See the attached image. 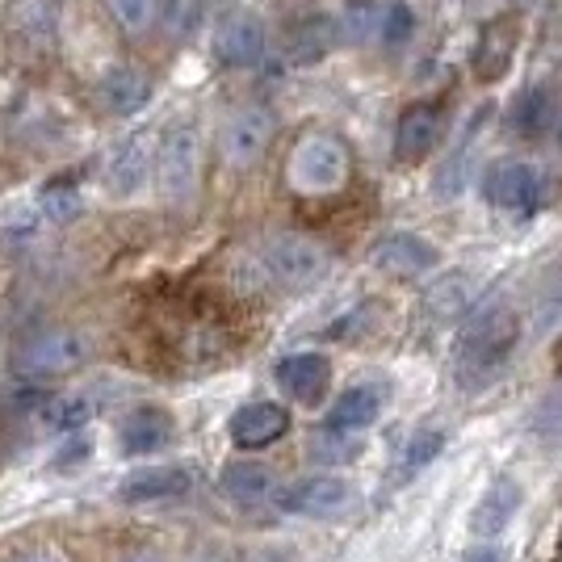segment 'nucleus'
<instances>
[{"mask_svg": "<svg viewBox=\"0 0 562 562\" xmlns=\"http://www.w3.org/2000/svg\"><path fill=\"white\" fill-rule=\"evenodd\" d=\"M520 340V315L513 303L470 306L462 331H458V378L467 386H479L513 357Z\"/></svg>", "mask_w": 562, "mask_h": 562, "instance_id": "obj_1", "label": "nucleus"}, {"mask_svg": "<svg viewBox=\"0 0 562 562\" xmlns=\"http://www.w3.org/2000/svg\"><path fill=\"white\" fill-rule=\"evenodd\" d=\"M202 181V135L193 122H172L156 143V186L160 198L181 206L193 202Z\"/></svg>", "mask_w": 562, "mask_h": 562, "instance_id": "obj_2", "label": "nucleus"}, {"mask_svg": "<svg viewBox=\"0 0 562 562\" xmlns=\"http://www.w3.org/2000/svg\"><path fill=\"white\" fill-rule=\"evenodd\" d=\"M349 147L336 139V135H306L299 139V147L290 151V165H285V181L290 189H299L306 198H324L349 181Z\"/></svg>", "mask_w": 562, "mask_h": 562, "instance_id": "obj_3", "label": "nucleus"}, {"mask_svg": "<svg viewBox=\"0 0 562 562\" xmlns=\"http://www.w3.org/2000/svg\"><path fill=\"white\" fill-rule=\"evenodd\" d=\"M260 257H265L269 278L278 281V285H285V290H311V285H319V281L328 278V269H331L328 248H324L319 239L299 235V232L269 235Z\"/></svg>", "mask_w": 562, "mask_h": 562, "instance_id": "obj_4", "label": "nucleus"}, {"mask_svg": "<svg viewBox=\"0 0 562 562\" xmlns=\"http://www.w3.org/2000/svg\"><path fill=\"white\" fill-rule=\"evenodd\" d=\"M483 193L495 211L504 214H538L546 206V172L529 160H499L487 168Z\"/></svg>", "mask_w": 562, "mask_h": 562, "instance_id": "obj_5", "label": "nucleus"}, {"mask_svg": "<svg viewBox=\"0 0 562 562\" xmlns=\"http://www.w3.org/2000/svg\"><path fill=\"white\" fill-rule=\"evenodd\" d=\"M273 135H278V117L265 105H239L218 131V151L232 168H252L265 160Z\"/></svg>", "mask_w": 562, "mask_h": 562, "instance_id": "obj_6", "label": "nucleus"}, {"mask_svg": "<svg viewBox=\"0 0 562 562\" xmlns=\"http://www.w3.org/2000/svg\"><path fill=\"white\" fill-rule=\"evenodd\" d=\"M273 508L290 516H340L352 508V487L340 474H311L290 487H278Z\"/></svg>", "mask_w": 562, "mask_h": 562, "instance_id": "obj_7", "label": "nucleus"}, {"mask_svg": "<svg viewBox=\"0 0 562 562\" xmlns=\"http://www.w3.org/2000/svg\"><path fill=\"white\" fill-rule=\"evenodd\" d=\"M211 50L223 68H257L260 59H265V25H260V18L248 13V9L223 13V18L214 22Z\"/></svg>", "mask_w": 562, "mask_h": 562, "instance_id": "obj_8", "label": "nucleus"}, {"mask_svg": "<svg viewBox=\"0 0 562 562\" xmlns=\"http://www.w3.org/2000/svg\"><path fill=\"white\" fill-rule=\"evenodd\" d=\"M80 361H85V340L76 331H43V336L25 340L13 366L25 378H50V374H68Z\"/></svg>", "mask_w": 562, "mask_h": 562, "instance_id": "obj_9", "label": "nucleus"}, {"mask_svg": "<svg viewBox=\"0 0 562 562\" xmlns=\"http://www.w3.org/2000/svg\"><path fill=\"white\" fill-rule=\"evenodd\" d=\"M516 47H520V18H516V13L492 18V22L483 25L479 43H474V59H470V64H474V76H479L483 85L504 80L516 59Z\"/></svg>", "mask_w": 562, "mask_h": 562, "instance_id": "obj_10", "label": "nucleus"}, {"mask_svg": "<svg viewBox=\"0 0 562 562\" xmlns=\"http://www.w3.org/2000/svg\"><path fill=\"white\" fill-rule=\"evenodd\" d=\"M374 269L378 273H391V278H424V273H432L437 265H441V252H437V244H428L424 235H412V232H395L386 235V239H378L374 248Z\"/></svg>", "mask_w": 562, "mask_h": 562, "instance_id": "obj_11", "label": "nucleus"}, {"mask_svg": "<svg viewBox=\"0 0 562 562\" xmlns=\"http://www.w3.org/2000/svg\"><path fill=\"white\" fill-rule=\"evenodd\" d=\"M446 135V110L420 101L412 110H403L395 126V160L398 165H420L424 156H432V147Z\"/></svg>", "mask_w": 562, "mask_h": 562, "instance_id": "obj_12", "label": "nucleus"}, {"mask_svg": "<svg viewBox=\"0 0 562 562\" xmlns=\"http://www.w3.org/2000/svg\"><path fill=\"white\" fill-rule=\"evenodd\" d=\"M520 504H525L520 483H516L513 474H495L492 483L483 487V495H479L474 513H470V533L483 541H495L516 520Z\"/></svg>", "mask_w": 562, "mask_h": 562, "instance_id": "obj_13", "label": "nucleus"}, {"mask_svg": "<svg viewBox=\"0 0 562 562\" xmlns=\"http://www.w3.org/2000/svg\"><path fill=\"white\" fill-rule=\"evenodd\" d=\"M156 168V151H151V135L147 131H135L114 147L110 156V168H105V189L114 198H135L143 186H147V172Z\"/></svg>", "mask_w": 562, "mask_h": 562, "instance_id": "obj_14", "label": "nucleus"}, {"mask_svg": "<svg viewBox=\"0 0 562 562\" xmlns=\"http://www.w3.org/2000/svg\"><path fill=\"white\" fill-rule=\"evenodd\" d=\"M273 378H278V386L294 398V403L315 407L319 398L328 395L331 361L324 352H290V357H281L278 366H273Z\"/></svg>", "mask_w": 562, "mask_h": 562, "instance_id": "obj_15", "label": "nucleus"}, {"mask_svg": "<svg viewBox=\"0 0 562 562\" xmlns=\"http://www.w3.org/2000/svg\"><path fill=\"white\" fill-rule=\"evenodd\" d=\"M218 492L227 495L239 508H260V504H273L278 495V474L273 467H265L257 458H235L218 474Z\"/></svg>", "mask_w": 562, "mask_h": 562, "instance_id": "obj_16", "label": "nucleus"}, {"mask_svg": "<svg viewBox=\"0 0 562 562\" xmlns=\"http://www.w3.org/2000/svg\"><path fill=\"white\" fill-rule=\"evenodd\" d=\"M285 432H290V412L281 403H269V398L248 403L232 416V441L239 449H265L281 441Z\"/></svg>", "mask_w": 562, "mask_h": 562, "instance_id": "obj_17", "label": "nucleus"}, {"mask_svg": "<svg viewBox=\"0 0 562 562\" xmlns=\"http://www.w3.org/2000/svg\"><path fill=\"white\" fill-rule=\"evenodd\" d=\"M97 97H101V105H105L110 114L131 117L151 101V80H147L139 68H131V64H114V68L101 71Z\"/></svg>", "mask_w": 562, "mask_h": 562, "instance_id": "obj_18", "label": "nucleus"}, {"mask_svg": "<svg viewBox=\"0 0 562 562\" xmlns=\"http://www.w3.org/2000/svg\"><path fill=\"white\" fill-rule=\"evenodd\" d=\"M172 441V416L165 407H135L126 412L122 424H117V446L131 458H143V453H156Z\"/></svg>", "mask_w": 562, "mask_h": 562, "instance_id": "obj_19", "label": "nucleus"}, {"mask_svg": "<svg viewBox=\"0 0 562 562\" xmlns=\"http://www.w3.org/2000/svg\"><path fill=\"white\" fill-rule=\"evenodd\" d=\"M189 487H193V470L189 467H147V470L126 474L117 495H122L126 504H151V499L189 495Z\"/></svg>", "mask_w": 562, "mask_h": 562, "instance_id": "obj_20", "label": "nucleus"}, {"mask_svg": "<svg viewBox=\"0 0 562 562\" xmlns=\"http://www.w3.org/2000/svg\"><path fill=\"white\" fill-rule=\"evenodd\" d=\"M382 403H386V391L378 382H357L328 407V428H336V432H361V428H370L382 416Z\"/></svg>", "mask_w": 562, "mask_h": 562, "instance_id": "obj_21", "label": "nucleus"}, {"mask_svg": "<svg viewBox=\"0 0 562 562\" xmlns=\"http://www.w3.org/2000/svg\"><path fill=\"white\" fill-rule=\"evenodd\" d=\"M508 122H513L516 135H525V139L546 135L550 122H554V89H550V85H529V89L513 101Z\"/></svg>", "mask_w": 562, "mask_h": 562, "instance_id": "obj_22", "label": "nucleus"}, {"mask_svg": "<svg viewBox=\"0 0 562 562\" xmlns=\"http://www.w3.org/2000/svg\"><path fill=\"white\" fill-rule=\"evenodd\" d=\"M336 43V22L324 18V13H315V18H303V22L290 30V59L294 64H315V59H324Z\"/></svg>", "mask_w": 562, "mask_h": 562, "instance_id": "obj_23", "label": "nucleus"}, {"mask_svg": "<svg viewBox=\"0 0 562 562\" xmlns=\"http://www.w3.org/2000/svg\"><path fill=\"white\" fill-rule=\"evenodd\" d=\"M446 449V432L441 428H416L403 449H398V479H416L424 467H432Z\"/></svg>", "mask_w": 562, "mask_h": 562, "instance_id": "obj_24", "label": "nucleus"}, {"mask_svg": "<svg viewBox=\"0 0 562 562\" xmlns=\"http://www.w3.org/2000/svg\"><path fill=\"white\" fill-rule=\"evenodd\" d=\"M529 437L541 449H562V382L550 386L529 412Z\"/></svg>", "mask_w": 562, "mask_h": 562, "instance_id": "obj_25", "label": "nucleus"}, {"mask_svg": "<svg viewBox=\"0 0 562 562\" xmlns=\"http://www.w3.org/2000/svg\"><path fill=\"white\" fill-rule=\"evenodd\" d=\"M156 22L168 38L186 43L189 34H198V25H202V0H156Z\"/></svg>", "mask_w": 562, "mask_h": 562, "instance_id": "obj_26", "label": "nucleus"}, {"mask_svg": "<svg viewBox=\"0 0 562 562\" xmlns=\"http://www.w3.org/2000/svg\"><path fill=\"white\" fill-rule=\"evenodd\" d=\"M93 416V398L89 395H64V398H50L43 407V424L55 428V432H80L85 424Z\"/></svg>", "mask_w": 562, "mask_h": 562, "instance_id": "obj_27", "label": "nucleus"}, {"mask_svg": "<svg viewBox=\"0 0 562 562\" xmlns=\"http://www.w3.org/2000/svg\"><path fill=\"white\" fill-rule=\"evenodd\" d=\"M470 303H474V281L470 278H446L437 281L432 290H428V306L437 311V315H446V319H453V315H467Z\"/></svg>", "mask_w": 562, "mask_h": 562, "instance_id": "obj_28", "label": "nucleus"}, {"mask_svg": "<svg viewBox=\"0 0 562 562\" xmlns=\"http://www.w3.org/2000/svg\"><path fill=\"white\" fill-rule=\"evenodd\" d=\"M38 211H43L47 223H71L76 214L85 211V198H80V189L71 186H50L43 193V202H38Z\"/></svg>", "mask_w": 562, "mask_h": 562, "instance_id": "obj_29", "label": "nucleus"}, {"mask_svg": "<svg viewBox=\"0 0 562 562\" xmlns=\"http://www.w3.org/2000/svg\"><path fill=\"white\" fill-rule=\"evenodd\" d=\"M105 4L126 34H147V25L156 22V0H105Z\"/></svg>", "mask_w": 562, "mask_h": 562, "instance_id": "obj_30", "label": "nucleus"}, {"mask_svg": "<svg viewBox=\"0 0 562 562\" xmlns=\"http://www.w3.org/2000/svg\"><path fill=\"white\" fill-rule=\"evenodd\" d=\"M352 437H357V432H336V428H328V437H315V441H311V458H315V462H357L361 446H357Z\"/></svg>", "mask_w": 562, "mask_h": 562, "instance_id": "obj_31", "label": "nucleus"}, {"mask_svg": "<svg viewBox=\"0 0 562 562\" xmlns=\"http://www.w3.org/2000/svg\"><path fill=\"white\" fill-rule=\"evenodd\" d=\"M382 18H386V9H378L374 0H357L345 18V30H349V38L366 43L370 34H382Z\"/></svg>", "mask_w": 562, "mask_h": 562, "instance_id": "obj_32", "label": "nucleus"}, {"mask_svg": "<svg viewBox=\"0 0 562 562\" xmlns=\"http://www.w3.org/2000/svg\"><path fill=\"white\" fill-rule=\"evenodd\" d=\"M529 324H533V331H550V328H559V324H562V278L550 281V285L538 294Z\"/></svg>", "mask_w": 562, "mask_h": 562, "instance_id": "obj_33", "label": "nucleus"}, {"mask_svg": "<svg viewBox=\"0 0 562 562\" xmlns=\"http://www.w3.org/2000/svg\"><path fill=\"white\" fill-rule=\"evenodd\" d=\"M412 34H416V18H412V9H407L403 0H395V4L386 9V18H382V43H386V47H403Z\"/></svg>", "mask_w": 562, "mask_h": 562, "instance_id": "obj_34", "label": "nucleus"}, {"mask_svg": "<svg viewBox=\"0 0 562 562\" xmlns=\"http://www.w3.org/2000/svg\"><path fill=\"white\" fill-rule=\"evenodd\" d=\"M89 453H93V437H89V432H76V437H68L64 453H55V467H76V462H89Z\"/></svg>", "mask_w": 562, "mask_h": 562, "instance_id": "obj_35", "label": "nucleus"}, {"mask_svg": "<svg viewBox=\"0 0 562 562\" xmlns=\"http://www.w3.org/2000/svg\"><path fill=\"white\" fill-rule=\"evenodd\" d=\"M458 562H504V550H499L495 541H479V546H470Z\"/></svg>", "mask_w": 562, "mask_h": 562, "instance_id": "obj_36", "label": "nucleus"}, {"mask_svg": "<svg viewBox=\"0 0 562 562\" xmlns=\"http://www.w3.org/2000/svg\"><path fill=\"white\" fill-rule=\"evenodd\" d=\"M22 562H59L55 554H30V559H22Z\"/></svg>", "mask_w": 562, "mask_h": 562, "instance_id": "obj_37", "label": "nucleus"}, {"mask_svg": "<svg viewBox=\"0 0 562 562\" xmlns=\"http://www.w3.org/2000/svg\"><path fill=\"white\" fill-rule=\"evenodd\" d=\"M135 562H156V559H147V554H139V559H135Z\"/></svg>", "mask_w": 562, "mask_h": 562, "instance_id": "obj_38", "label": "nucleus"}, {"mask_svg": "<svg viewBox=\"0 0 562 562\" xmlns=\"http://www.w3.org/2000/svg\"><path fill=\"white\" fill-rule=\"evenodd\" d=\"M252 562H273V559H252Z\"/></svg>", "mask_w": 562, "mask_h": 562, "instance_id": "obj_39", "label": "nucleus"}]
</instances>
